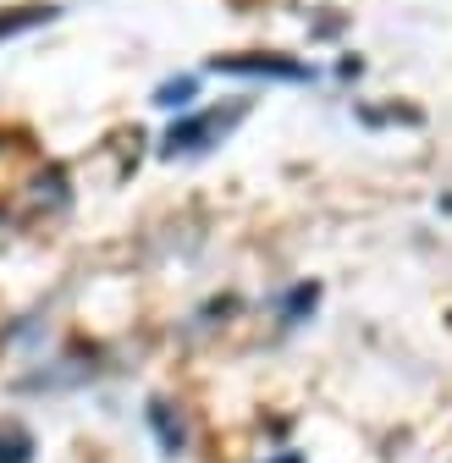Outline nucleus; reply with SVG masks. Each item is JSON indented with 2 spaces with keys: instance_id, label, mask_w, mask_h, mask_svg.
<instances>
[{
  "instance_id": "f03ea898",
  "label": "nucleus",
  "mask_w": 452,
  "mask_h": 463,
  "mask_svg": "<svg viewBox=\"0 0 452 463\" xmlns=\"http://www.w3.org/2000/svg\"><path fill=\"white\" fill-rule=\"evenodd\" d=\"M210 128H215V116H188V122H177L172 133H165V149H172V155H188V149H204V138H210Z\"/></svg>"
},
{
  "instance_id": "423d86ee",
  "label": "nucleus",
  "mask_w": 452,
  "mask_h": 463,
  "mask_svg": "<svg viewBox=\"0 0 452 463\" xmlns=\"http://www.w3.org/2000/svg\"><path fill=\"white\" fill-rule=\"evenodd\" d=\"M0 463H28V436H23V430L6 436V447H0Z\"/></svg>"
},
{
  "instance_id": "20e7f679",
  "label": "nucleus",
  "mask_w": 452,
  "mask_h": 463,
  "mask_svg": "<svg viewBox=\"0 0 452 463\" xmlns=\"http://www.w3.org/2000/svg\"><path fill=\"white\" fill-rule=\"evenodd\" d=\"M149 425L160 430L165 452H183V425H172V414H165V402H149Z\"/></svg>"
},
{
  "instance_id": "39448f33",
  "label": "nucleus",
  "mask_w": 452,
  "mask_h": 463,
  "mask_svg": "<svg viewBox=\"0 0 452 463\" xmlns=\"http://www.w3.org/2000/svg\"><path fill=\"white\" fill-rule=\"evenodd\" d=\"M188 94H193V78H183V83H165V89L155 94V105H188Z\"/></svg>"
},
{
  "instance_id": "0eeeda50",
  "label": "nucleus",
  "mask_w": 452,
  "mask_h": 463,
  "mask_svg": "<svg viewBox=\"0 0 452 463\" xmlns=\"http://www.w3.org/2000/svg\"><path fill=\"white\" fill-rule=\"evenodd\" d=\"M270 463H304V452H281V458H270Z\"/></svg>"
},
{
  "instance_id": "7ed1b4c3",
  "label": "nucleus",
  "mask_w": 452,
  "mask_h": 463,
  "mask_svg": "<svg viewBox=\"0 0 452 463\" xmlns=\"http://www.w3.org/2000/svg\"><path fill=\"white\" fill-rule=\"evenodd\" d=\"M50 17H55V6H17V12L0 17V39H17V33L39 28V23H50Z\"/></svg>"
},
{
  "instance_id": "f257e3e1",
  "label": "nucleus",
  "mask_w": 452,
  "mask_h": 463,
  "mask_svg": "<svg viewBox=\"0 0 452 463\" xmlns=\"http://www.w3.org/2000/svg\"><path fill=\"white\" fill-rule=\"evenodd\" d=\"M210 72H232V78H309V67L298 61H276V55H215Z\"/></svg>"
}]
</instances>
